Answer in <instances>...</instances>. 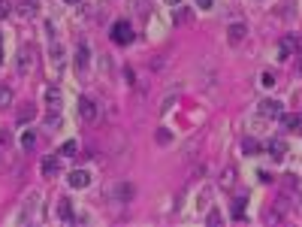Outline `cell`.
<instances>
[{
	"instance_id": "1",
	"label": "cell",
	"mask_w": 302,
	"mask_h": 227,
	"mask_svg": "<svg viewBox=\"0 0 302 227\" xmlns=\"http://www.w3.org/2000/svg\"><path fill=\"white\" fill-rule=\"evenodd\" d=\"M112 40H115L118 46H127V43H133V27H130V21H115L112 24Z\"/></svg>"
},
{
	"instance_id": "2",
	"label": "cell",
	"mask_w": 302,
	"mask_h": 227,
	"mask_svg": "<svg viewBox=\"0 0 302 227\" xmlns=\"http://www.w3.org/2000/svg\"><path fill=\"white\" fill-rule=\"evenodd\" d=\"M79 115H82L85 121H94V118H97V106H94L91 97H79Z\"/></svg>"
},
{
	"instance_id": "3",
	"label": "cell",
	"mask_w": 302,
	"mask_h": 227,
	"mask_svg": "<svg viewBox=\"0 0 302 227\" xmlns=\"http://www.w3.org/2000/svg\"><path fill=\"white\" fill-rule=\"evenodd\" d=\"M73 67H76V73H82V70L88 67V46H85V43H79V46H76V55H73Z\"/></svg>"
},
{
	"instance_id": "4",
	"label": "cell",
	"mask_w": 302,
	"mask_h": 227,
	"mask_svg": "<svg viewBox=\"0 0 302 227\" xmlns=\"http://www.w3.org/2000/svg\"><path fill=\"white\" fill-rule=\"evenodd\" d=\"M269 155H272V161H284V155H287V142H284L281 136L269 139Z\"/></svg>"
},
{
	"instance_id": "5",
	"label": "cell",
	"mask_w": 302,
	"mask_h": 227,
	"mask_svg": "<svg viewBox=\"0 0 302 227\" xmlns=\"http://www.w3.org/2000/svg\"><path fill=\"white\" fill-rule=\"evenodd\" d=\"M260 115L278 118V115H281V103H278V100H263V103H260Z\"/></svg>"
},
{
	"instance_id": "6",
	"label": "cell",
	"mask_w": 302,
	"mask_h": 227,
	"mask_svg": "<svg viewBox=\"0 0 302 227\" xmlns=\"http://www.w3.org/2000/svg\"><path fill=\"white\" fill-rule=\"evenodd\" d=\"M293 52H296V36H284L281 46H278V58H281V61H290Z\"/></svg>"
},
{
	"instance_id": "7",
	"label": "cell",
	"mask_w": 302,
	"mask_h": 227,
	"mask_svg": "<svg viewBox=\"0 0 302 227\" xmlns=\"http://www.w3.org/2000/svg\"><path fill=\"white\" fill-rule=\"evenodd\" d=\"M30 67H33V49H21V55H18V73L27 76Z\"/></svg>"
},
{
	"instance_id": "8",
	"label": "cell",
	"mask_w": 302,
	"mask_h": 227,
	"mask_svg": "<svg viewBox=\"0 0 302 227\" xmlns=\"http://www.w3.org/2000/svg\"><path fill=\"white\" fill-rule=\"evenodd\" d=\"M61 100H64V97H61V88L49 85V88H46V103H49V109H52V112H58V109H61Z\"/></svg>"
},
{
	"instance_id": "9",
	"label": "cell",
	"mask_w": 302,
	"mask_h": 227,
	"mask_svg": "<svg viewBox=\"0 0 302 227\" xmlns=\"http://www.w3.org/2000/svg\"><path fill=\"white\" fill-rule=\"evenodd\" d=\"M88 182H91L88 170H73V173H70V185H73V188H88Z\"/></svg>"
},
{
	"instance_id": "10",
	"label": "cell",
	"mask_w": 302,
	"mask_h": 227,
	"mask_svg": "<svg viewBox=\"0 0 302 227\" xmlns=\"http://www.w3.org/2000/svg\"><path fill=\"white\" fill-rule=\"evenodd\" d=\"M58 215H61V221H67V224H73V221H76L73 206H70V200H67V197H61V200H58Z\"/></svg>"
},
{
	"instance_id": "11",
	"label": "cell",
	"mask_w": 302,
	"mask_h": 227,
	"mask_svg": "<svg viewBox=\"0 0 302 227\" xmlns=\"http://www.w3.org/2000/svg\"><path fill=\"white\" fill-rule=\"evenodd\" d=\"M226 40H230L233 46H239L245 40V24H230V30H226Z\"/></svg>"
},
{
	"instance_id": "12",
	"label": "cell",
	"mask_w": 302,
	"mask_h": 227,
	"mask_svg": "<svg viewBox=\"0 0 302 227\" xmlns=\"http://www.w3.org/2000/svg\"><path fill=\"white\" fill-rule=\"evenodd\" d=\"M36 118V106L33 103H24L21 109H18V124H27V121H33Z\"/></svg>"
},
{
	"instance_id": "13",
	"label": "cell",
	"mask_w": 302,
	"mask_h": 227,
	"mask_svg": "<svg viewBox=\"0 0 302 227\" xmlns=\"http://www.w3.org/2000/svg\"><path fill=\"white\" fill-rule=\"evenodd\" d=\"M58 170H61V164H58V158H55V155H49V158L43 161V176H46V179H52V176H55Z\"/></svg>"
},
{
	"instance_id": "14",
	"label": "cell",
	"mask_w": 302,
	"mask_h": 227,
	"mask_svg": "<svg viewBox=\"0 0 302 227\" xmlns=\"http://www.w3.org/2000/svg\"><path fill=\"white\" fill-rule=\"evenodd\" d=\"M191 18H194V12H191V9H184V6H178V9L172 12V21H175V24H187Z\"/></svg>"
},
{
	"instance_id": "15",
	"label": "cell",
	"mask_w": 302,
	"mask_h": 227,
	"mask_svg": "<svg viewBox=\"0 0 302 227\" xmlns=\"http://www.w3.org/2000/svg\"><path fill=\"white\" fill-rule=\"evenodd\" d=\"M49 55H52V67L58 70V67H61V58H64V49H61V43H52Z\"/></svg>"
},
{
	"instance_id": "16",
	"label": "cell",
	"mask_w": 302,
	"mask_h": 227,
	"mask_svg": "<svg viewBox=\"0 0 302 227\" xmlns=\"http://www.w3.org/2000/svg\"><path fill=\"white\" fill-rule=\"evenodd\" d=\"M281 124H284L287 130H299V127H302V118H299V115H281Z\"/></svg>"
},
{
	"instance_id": "17",
	"label": "cell",
	"mask_w": 302,
	"mask_h": 227,
	"mask_svg": "<svg viewBox=\"0 0 302 227\" xmlns=\"http://www.w3.org/2000/svg\"><path fill=\"white\" fill-rule=\"evenodd\" d=\"M233 218H236V221L245 218V197H236V200H233Z\"/></svg>"
},
{
	"instance_id": "18",
	"label": "cell",
	"mask_w": 302,
	"mask_h": 227,
	"mask_svg": "<svg viewBox=\"0 0 302 227\" xmlns=\"http://www.w3.org/2000/svg\"><path fill=\"white\" fill-rule=\"evenodd\" d=\"M18 12H21L24 18H30V15L36 12V0H21V6H18Z\"/></svg>"
},
{
	"instance_id": "19",
	"label": "cell",
	"mask_w": 302,
	"mask_h": 227,
	"mask_svg": "<svg viewBox=\"0 0 302 227\" xmlns=\"http://www.w3.org/2000/svg\"><path fill=\"white\" fill-rule=\"evenodd\" d=\"M33 142H36V136H33V130H27V133L21 136V148H24V151H30V148H33Z\"/></svg>"
},
{
	"instance_id": "20",
	"label": "cell",
	"mask_w": 302,
	"mask_h": 227,
	"mask_svg": "<svg viewBox=\"0 0 302 227\" xmlns=\"http://www.w3.org/2000/svg\"><path fill=\"white\" fill-rule=\"evenodd\" d=\"M6 103H12V91L6 85H0V106H6Z\"/></svg>"
},
{
	"instance_id": "21",
	"label": "cell",
	"mask_w": 302,
	"mask_h": 227,
	"mask_svg": "<svg viewBox=\"0 0 302 227\" xmlns=\"http://www.w3.org/2000/svg\"><path fill=\"white\" fill-rule=\"evenodd\" d=\"M242 148H245V155H257V148H260V145H257V139H245Z\"/></svg>"
},
{
	"instance_id": "22",
	"label": "cell",
	"mask_w": 302,
	"mask_h": 227,
	"mask_svg": "<svg viewBox=\"0 0 302 227\" xmlns=\"http://www.w3.org/2000/svg\"><path fill=\"white\" fill-rule=\"evenodd\" d=\"M118 197H121V200H130V197H133V188H130V185H118Z\"/></svg>"
},
{
	"instance_id": "23",
	"label": "cell",
	"mask_w": 302,
	"mask_h": 227,
	"mask_svg": "<svg viewBox=\"0 0 302 227\" xmlns=\"http://www.w3.org/2000/svg\"><path fill=\"white\" fill-rule=\"evenodd\" d=\"M169 139H172V133H169L166 127H160V130H157V142H160V145H166Z\"/></svg>"
},
{
	"instance_id": "24",
	"label": "cell",
	"mask_w": 302,
	"mask_h": 227,
	"mask_svg": "<svg viewBox=\"0 0 302 227\" xmlns=\"http://www.w3.org/2000/svg\"><path fill=\"white\" fill-rule=\"evenodd\" d=\"M260 85H263V88H272V85H275V76H272V73H263Z\"/></svg>"
},
{
	"instance_id": "25",
	"label": "cell",
	"mask_w": 302,
	"mask_h": 227,
	"mask_svg": "<svg viewBox=\"0 0 302 227\" xmlns=\"http://www.w3.org/2000/svg\"><path fill=\"white\" fill-rule=\"evenodd\" d=\"M12 12V6H9V0H0V18H6Z\"/></svg>"
},
{
	"instance_id": "26",
	"label": "cell",
	"mask_w": 302,
	"mask_h": 227,
	"mask_svg": "<svg viewBox=\"0 0 302 227\" xmlns=\"http://www.w3.org/2000/svg\"><path fill=\"white\" fill-rule=\"evenodd\" d=\"M206 221H209V224H221V212H218V209H212V212L206 215Z\"/></svg>"
},
{
	"instance_id": "27",
	"label": "cell",
	"mask_w": 302,
	"mask_h": 227,
	"mask_svg": "<svg viewBox=\"0 0 302 227\" xmlns=\"http://www.w3.org/2000/svg\"><path fill=\"white\" fill-rule=\"evenodd\" d=\"M73 151H76V142H73V139L61 145V155H73Z\"/></svg>"
},
{
	"instance_id": "28",
	"label": "cell",
	"mask_w": 302,
	"mask_h": 227,
	"mask_svg": "<svg viewBox=\"0 0 302 227\" xmlns=\"http://www.w3.org/2000/svg\"><path fill=\"white\" fill-rule=\"evenodd\" d=\"M197 6H200V9H209V6H212V0H197Z\"/></svg>"
},
{
	"instance_id": "29",
	"label": "cell",
	"mask_w": 302,
	"mask_h": 227,
	"mask_svg": "<svg viewBox=\"0 0 302 227\" xmlns=\"http://www.w3.org/2000/svg\"><path fill=\"white\" fill-rule=\"evenodd\" d=\"M0 67H3V36H0Z\"/></svg>"
},
{
	"instance_id": "30",
	"label": "cell",
	"mask_w": 302,
	"mask_h": 227,
	"mask_svg": "<svg viewBox=\"0 0 302 227\" xmlns=\"http://www.w3.org/2000/svg\"><path fill=\"white\" fill-rule=\"evenodd\" d=\"M166 3H169V6H178V3H181V0H166Z\"/></svg>"
},
{
	"instance_id": "31",
	"label": "cell",
	"mask_w": 302,
	"mask_h": 227,
	"mask_svg": "<svg viewBox=\"0 0 302 227\" xmlns=\"http://www.w3.org/2000/svg\"><path fill=\"white\" fill-rule=\"evenodd\" d=\"M67 3H70V6H76V3H79V0H67Z\"/></svg>"
}]
</instances>
